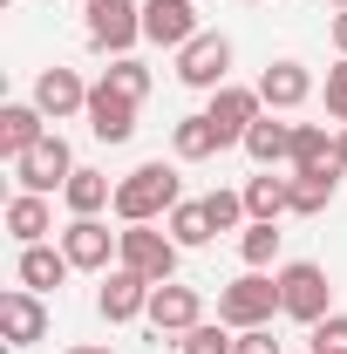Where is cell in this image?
Masks as SVG:
<instances>
[{
  "label": "cell",
  "mask_w": 347,
  "mask_h": 354,
  "mask_svg": "<svg viewBox=\"0 0 347 354\" xmlns=\"http://www.w3.org/2000/svg\"><path fill=\"white\" fill-rule=\"evenodd\" d=\"M177 205H184V184H177V164H136L130 177H116V218L123 225H157V218H171Z\"/></svg>",
  "instance_id": "6da1fadb"
},
{
  "label": "cell",
  "mask_w": 347,
  "mask_h": 354,
  "mask_svg": "<svg viewBox=\"0 0 347 354\" xmlns=\"http://www.w3.org/2000/svg\"><path fill=\"white\" fill-rule=\"evenodd\" d=\"M218 320L232 327V334H245V327H272L279 320V272H238V279H225L218 286Z\"/></svg>",
  "instance_id": "7a4b0ae2"
},
{
  "label": "cell",
  "mask_w": 347,
  "mask_h": 354,
  "mask_svg": "<svg viewBox=\"0 0 347 354\" xmlns=\"http://www.w3.org/2000/svg\"><path fill=\"white\" fill-rule=\"evenodd\" d=\"M279 313L300 320V327L327 320V313H334V279H327V266H313V259H286L279 266Z\"/></svg>",
  "instance_id": "3957f363"
},
{
  "label": "cell",
  "mask_w": 347,
  "mask_h": 354,
  "mask_svg": "<svg viewBox=\"0 0 347 354\" xmlns=\"http://www.w3.org/2000/svg\"><path fill=\"white\" fill-rule=\"evenodd\" d=\"M75 171H82V164H75V150H68V136H62V130H48L35 150H21V157H14V184H21V191H35V198L68 191V177H75Z\"/></svg>",
  "instance_id": "277c9868"
},
{
  "label": "cell",
  "mask_w": 347,
  "mask_h": 354,
  "mask_svg": "<svg viewBox=\"0 0 347 354\" xmlns=\"http://www.w3.org/2000/svg\"><path fill=\"white\" fill-rule=\"evenodd\" d=\"M177 259H184V245H177L171 232H157V225H123V232H116V266L143 272L150 286L177 279Z\"/></svg>",
  "instance_id": "5b68a950"
},
{
  "label": "cell",
  "mask_w": 347,
  "mask_h": 354,
  "mask_svg": "<svg viewBox=\"0 0 347 354\" xmlns=\"http://www.w3.org/2000/svg\"><path fill=\"white\" fill-rule=\"evenodd\" d=\"M82 35L102 55H130L143 41V0H88L82 7Z\"/></svg>",
  "instance_id": "8992f818"
},
{
  "label": "cell",
  "mask_w": 347,
  "mask_h": 354,
  "mask_svg": "<svg viewBox=\"0 0 347 354\" xmlns=\"http://www.w3.org/2000/svg\"><path fill=\"white\" fill-rule=\"evenodd\" d=\"M177 82L205 88V95L225 88V82H232V41H225L218 28H205L198 41H184V48H177Z\"/></svg>",
  "instance_id": "52a82bcc"
},
{
  "label": "cell",
  "mask_w": 347,
  "mask_h": 354,
  "mask_svg": "<svg viewBox=\"0 0 347 354\" xmlns=\"http://www.w3.org/2000/svg\"><path fill=\"white\" fill-rule=\"evenodd\" d=\"M150 293H157V286H150L143 272H130V266H109V272H102V286H95V313H102L109 327L143 320V313H150Z\"/></svg>",
  "instance_id": "ba28073f"
},
{
  "label": "cell",
  "mask_w": 347,
  "mask_h": 354,
  "mask_svg": "<svg viewBox=\"0 0 347 354\" xmlns=\"http://www.w3.org/2000/svg\"><path fill=\"white\" fill-rule=\"evenodd\" d=\"M205 116H212L218 143L232 150V143H245V130H252V123L265 116V102H259V88H245V82H225V88H212Z\"/></svg>",
  "instance_id": "9c48e42d"
},
{
  "label": "cell",
  "mask_w": 347,
  "mask_h": 354,
  "mask_svg": "<svg viewBox=\"0 0 347 354\" xmlns=\"http://www.w3.org/2000/svg\"><path fill=\"white\" fill-rule=\"evenodd\" d=\"M88 88H95V82H82L75 68H62V62H55V68L35 75V95H28V102L41 109L48 123H68V116H82V109H88Z\"/></svg>",
  "instance_id": "30bf717a"
},
{
  "label": "cell",
  "mask_w": 347,
  "mask_h": 354,
  "mask_svg": "<svg viewBox=\"0 0 347 354\" xmlns=\"http://www.w3.org/2000/svg\"><path fill=\"white\" fill-rule=\"evenodd\" d=\"M0 341H7V348L48 341V300L41 293H28V286H7V293H0Z\"/></svg>",
  "instance_id": "8fae6325"
},
{
  "label": "cell",
  "mask_w": 347,
  "mask_h": 354,
  "mask_svg": "<svg viewBox=\"0 0 347 354\" xmlns=\"http://www.w3.org/2000/svg\"><path fill=\"white\" fill-rule=\"evenodd\" d=\"M205 28H198V0H143V41L150 48H184L198 41Z\"/></svg>",
  "instance_id": "7c38bea8"
},
{
  "label": "cell",
  "mask_w": 347,
  "mask_h": 354,
  "mask_svg": "<svg viewBox=\"0 0 347 354\" xmlns=\"http://www.w3.org/2000/svg\"><path fill=\"white\" fill-rule=\"evenodd\" d=\"M82 116H88V136H95V143H130V136H136V95H123V88H109V82H95Z\"/></svg>",
  "instance_id": "4fadbf2b"
},
{
  "label": "cell",
  "mask_w": 347,
  "mask_h": 354,
  "mask_svg": "<svg viewBox=\"0 0 347 354\" xmlns=\"http://www.w3.org/2000/svg\"><path fill=\"white\" fill-rule=\"evenodd\" d=\"M157 334H191L198 320H205V293L198 286H184V279H164L157 293H150V313H143Z\"/></svg>",
  "instance_id": "5bb4252c"
},
{
  "label": "cell",
  "mask_w": 347,
  "mask_h": 354,
  "mask_svg": "<svg viewBox=\"0 0 347 354\" xmlns=\"http://www.w3.org/2000/svg\"><path fill=\"white\" fill-rule=\"evenodd\" d=\"M68 272H75V259H68V252H62V239H55V245H21V259H14V279H21V286H28V293H62V286H68Z\"/></svg>",
  "instance_id": "9a60e30c"
},
{
  "label": "cell",
  "mask_w": 347,
  "mask_h": 354,
  "mask_svg": "<svg viewBox=\"0 0 347 354\" xmlns=\"http://www.w3.org/2000/svg\"><path fill=\"white\" fill-rule=\"evenodd\" d=\"M62 252L75 259V272H109L116 266V232L102 218H68L62 225Z\"/></svg>",
  "instance_id": "2e32d148"
},
{
  "label": "cell",
  "mask_w": 347,
  "mask_h": 354,
  "mask_svg": "<svg viewBox=\"0 0 347 354\" xmlns=\"http://www.w3.org/2000/svg\"><path fill=\"white\" fill-rule=\"evenodd\" d=\"M252 88H259V102L272 116H286V109H300L306 95H313V68L306 62H265V75Z\"/></svg>",
  "instance_id": "e0dca14e"
},
{
  "label": "cell",
  "mask_w": 347,
  "mask_h": 354,
  "mask_svg": "<svg viewBox=\"0 0 347 354\" xmlns=\"http://www.w3.org/2000/svg\"><path fill=\"white\" fill-rule=\"evenodd\" d=\"M0 225H7V239H14V245H41L48 232H55V205H48V198H35V191H14Z\"/></svg>",
  "instance_id": "ac0fdd59"
},
{
  "label": "cell",
  "mask_w": 347,
  "mask_h": 354,
  "mask_svg": "<svg viewBox=\"0 0 347 354\" xmlns=\"http://www.w3.org/2000/svg\"><path fill=\"white\" fill-rule=\"evenodd\" d=\"M238 150H245L259 171H279V164H293V123H279V116L265 109L259 123L245 130V143H238Z\"/></svg>",
  "instance_id": "d6986e66"
},
{
  "label": "cell",
  "mask_w": 347,
  "mask_h": 354,
  "mask_svg": "<svg viewBox=\"0 0 347 354\" xmlns=\"http://www.w3.org/2000/svg\"><path fill=\"white\" fill-rule=\"evenodd\" d=\"M48 136V116L35 109V102H0V157L14 164L21 150H35Z\"/></svg>",
  "instance_id": "ffe728a7"
},
{
  "label": "cell",
  "mask_w": 347,
  "mask_h": 354,
  "mask_svg": "<svg viewBox=\"0 0 347 354\" xmlns=\"http://www.w3.org/2000/svg\"><path fill=\"white\" fill-rule=\"evenodd\" d=\"M341 164H313V171H293V212L300 218H320L334 198H341Z\"/></svg>",
  "instance_id": "44dd1931"
},
{
  "label": "cell",
  "mask_w": 347,
  "mask_h": 354,
  "mask_svg": "<svg viewBox=\"0 0 347 354\" xmlns=\"http://www.w3.org/2000/svg\"><path fill=\"white\" fill-rule=\"evenodd\" d=\"M62 205H68V218H102V212H109V205H116V184H109V177L102 171H75L68 177V191H62Z\"/></svg>",
  "instance_id": "7402d4cb"
},
{
  "label": "cell",
  "mask_w": 347,
  "mask_h": 354,
  "mask_svg": "<svg viewBox=\"0 0 347 354\" xmlns=\"http://www.w3.org/2000/svg\"><path fill=\"white\" fill-rule=\"evenodd\" d=\"M245 212L265 218V225H279L286 212H293V177H272V171L245 177Z\"/></svg>",
  "instance_id": "603a6c76"
},
{
  "label": "cell",
  "mask_w": 347,
  "mask_h": 354,
  "mask_svg": "<svg viewBox=\"0 0 347 354\" xmlns=\"http://www.w3.org/2000/svg\"><path fill=\"white\" fill-rule=\"evenodd\" d=\"M171 150H177V164H205V157H218L225 143H218L212 116L198 109V116H177V130H171Z\"/></svg>",
  "instance_id": "cb8c5ba5"
},
{
  "label": "cell",
  "mask_w": 347,
  "mask_h": 354,
  "mask_svg": "<svg viewBox=\"0 0 347 354\" xmlns=\"http://www.w3.org/2000/svg\"><path fill=\"white\" fill-rule=\"evenodd\" d=\"M164 232H171L184 252H198V245H212L218 232H212V212H205V198H184L171 218H164Z\"/></svg>",
  "instance_id": "d4e9b609"
},
{
  "label": "cell",
  "mask_w": 347,
  "mask_h": 354,
  "mask_svg": "<svg viewBox=\"0 0 347 354\" xmlns=\"http://www.w3.org/2000/svg\"><path fill=\"white\" fill-rule=\"evenodd\" d=\"M313 164H341V157H334V143H327L320 123H293V164L286 171H313Z\"/></svg>",
  "instance_id": "484cf974"
},
{
  "label": "cell",
  "mask_w": 347,
  "mask_h": 354,
  "mask_svg": "<svg viewBox=\"0 0 347 354\" xmlns=\"http://www.w3.org/2000/svg\"><path fill=\"white\" fill-rule=\"evenodd\" d=\"M238 259L252 266V272H265V266L279 259V225L252 218V225H245V232H238Z\"/></svg>",
  "instance_id": "4316f807"
},
{
  "label": "cell",
  "mask_w": 347,
  "mask_h": 354,
  "mask_svg": "<svg viewBox=\"0 0 347 354\" xmlns=\"http://www.w3.org/2000/svg\"><path fill=\"white\" fill-rule=\"evenodd\" d=\"M232 341H238V334H232L225 320H198L191 334H177V354H232Z\"/></svg>",
  "instance_id": "83f0119b"
},
{
  "label": "cell",
  "mask_w": 347,
  "mask_h": 354,
  "mask_svg": "<svg viewBox=\"0 0 347 354\" xmlns=\"http://www.w3.org/2000/svg\"><path fill=\"white\" fill-rule=\"evenodd\" d=\"M102 82H109V88H123V95H136V102H143V95H150V68H143L136 55H116V62L102 68Z\"/></svg>",
  "instance_id": "f1b7e54d"
},
{
  "label": "cell",
  "mask_w": 347,
  "mask_h": 354,
  "mask_svg": "<svg viewBox=\"0 0 347 354\" xmlns=\"http://www.w3.org/2000/svg\"><path fill=\"white\" fill-rule=\"evenodd\" d=\"M306 354H347V313H327L306 327Z\"/></svg>",
  "instance_id": "f546056e"
},
{
  "label": "cell",
  "mask_w": 347,
  "mask_h": 354,
  "mask_svg": "<svg viewBox=\"0 0 347 354\" xmlns=\"http://www.w3.org/2000/svg\"><path fill=\"white\" fill-rule=\"evenodd\" d=\"M327 116H334V123H347V55L327 68Z\"/></svg>",
  "instance_id": "4dcf8cb0"
},
{
  "label": "cell",
  "mask_w": 347,
  "mask_h": 354,
  "mask_svg": "<svg viewBox=\"0 0 347 354\" xmlns=\"http://www.w3.org/2000/svg\"><path fill=\"white\" fill-rule=\"evenodd\" d=\"M232 354H279V334H272V327H245V334L232 341Z\"/></svg>",
  "instance_id": "1f68e13d"
},
{
  "label": "cell",
  "mask_w": 347,
  "mask_h": 354,
  "mask_svg": "<svg viewBox=\"0 0 347 354\" xmlns=\"http://www.w3.org/2000/svg\"><path fill=\"white\" fill-rule=\"evenodd\" d=\"M327 35H334V48H341V55H347V7H341V14H334V21H327Z\"/></svg>",
  "instance_id": "d6a6232c"
},
{
  "label": "cell",
  "mask_w": 347,
  "mask_h": 354,
  "mask_svg": "<svg viewBox=\"0 0 347 354\" xmlns=\"http://www.w3.org/2000/svg\"><path fill=\"white\" fill-rule=\"evenodd\" d=\"M334 157H341V171H347V123H341V143H334Z\"/></svg>",
  "instance_id": "836d02e7"
},
{
  "label": "cell",
  "mask_w": 347,
  "mask_h": 354,
  "mask_svg": "<svg viewBox=\"0 0 347 354\" xmlns=\"http://www.w3.org/2000/svg\"><path fill=\"white\" fill-rule=\"evenodd\" d=\"M68 354H109V348H88V341H82V348H68Z\"/></svg>",
  "instance_id": "e575fe53"
},
{
  "label": "cell",
  "mask_w": 347,
  "mask_h": 354,
  "mask_svg": "<svg viewBox=\"0 0 347 354\" xmlns=\"http://www.w3.org/2000/svg\"><path fill=\"white\" fill-rule=\"evenodd\" d=\"M327 7H334V14H341V7H347V0H327Z\"/></svg>",
  "instance_id": "d590c367"
},
{
  "label": "cell",
  "mask_w": 347,
  "mask_h": 354,
  "mask_svg": "<svg viewBox=\"0 0 347 354\" xmlns=\"http://www.w3.org/2000/svg\"><path fill=\"white\" fill-rule=\"evenodd\" d=\"M0 7H14V0H0Z\"/></svg>",
  "instance_id": "8d00e7d4"
},
{
  "label": "cell",
  "mask_w": 347,
  "mask_h": 354,
  "mask_svg": "<svg viewBox=\"0 0 347 354\" xmlns=\"http://www.w3.org/2000/svg\"><path fill=\"white\" fill-rule=\"evenodd\" d=\"M75 7H88V0H75Z\"/></svg>",
  "instance_id": "74e56055"
}]
</instances>
